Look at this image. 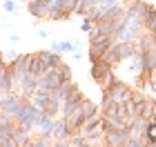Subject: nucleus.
<instances>
[{"mask_svg":"<svg viewBox=\"0 0 156 147\" xmlns=\"http://www.w3.org/2000/svg\"><path fill=\"white\" fill-rule=\"evenodd\" d=\"M54 7H58L60 11H65V13H76V7H78V0H56V5Z\"/></svg>","mask_w":156,"mask_h":147,"instance_id":"ddd939ff","label":"nucleus"},{"mask_svg":"<svg viewBox=\"0 0 156 147\" xmlns=\"http://www.w3.org/2000/svg\"><path fill=\"white\" fill-rule=\"evenodd\" d=\"M38 56H40V62H42V74H45L47 69H51V67H60L62 65L60 51H56V49H42V51H38Z\"/></svg>","mask_w":156,"mask_h":147,"instance_id":"7ed1b4c3","label":"nucleus"},{"mask_svg":"<svg viewBox=\"0 0 156 147\" xmlns=\"http://www.w3.org/2000/svg\"><path fill=\"white\" fill-rule=\"evenodd\" d=\"M40 87V76L36 74H27L23 82H20V89H18V94L23 96V98H31L34 94H36V89Z\"/></svg>","mask_w":156,"mask_h":147,"instance_id":"20e7f679","label":"nucleus"},{"mask_svg":"<svg viewBox=\"0 0 156 147\" xmlns=\"http://www.w3.org/2000/svg\"><path fill=\"white\" fill-rule=\"evenodd\" d=\"M56 123H58V118H56V116L42 111V114H40V121H38V131H40L42 136L54 138V134H56Z\"/></svg>","mask_w":156,"mask_h":147,"instance_id":"423d86ee","label":"nucleus"},{"mask_svg":"<svg viewBox=\"0 0 156 147\" xmlns=\"http://www.w3.org/2000/svg\"><path fill=\"white\" fill-rule=\"evenodd\" d=\"M109 94L114 96V100H116V103H127V100L132 98V87L127 85L125 80H120V78H118L114 85L109 87Z\"/></svg>","mask_w":156,"mask_h":147,"instance_id":"39448f33","label":"nucleus"},{"mask_svg":"<svg viewBox=\"0 0 156 147\" xmlns=\"http://www.w3.org/2000/svg\"><path fill=\"white\" fill-rule=\"evenodd\" d=\"M27 9H29V16H34L36 20H47L49 18V7H45L42 2H38V0H29L27 2Z\"/></svg>","mask_w":156,"mask_h":147,"instance_id":"6e6552de","label":"nucleus"},{"mask_svg":"<svg viewBox=\"0 0 156 147\" xmlns=\"http://www.w3.org/2000/svg\"><path fill=\"white\" fill-rule=\"evenodd\" d=\"M58 76L62 78V82H69V80H72V69H69V65L62 62V65L58 67Z\"/></svg>","mask_w":156,"mask_h":147,"instance_id":"dca6fc26","label":"nucleus"},{"mask_svg":"<svg viewBox=\"0 0 156 147\" xmlns=\"http://www.w3.org/2000/svg\"><path fill=\"white\" fill-rule=\"evenodd\" d=\"M143 23H145V29L156 36V5H152V7H150V11L145 13Z\"/></svg>","mask_w":156,"mask_h":147,"instance_id":"9d476101","label":"nucleus"},{"mask_svg":"<svg viewBox=\"0 0 156 147\" xmlns=\"http://www.w3.org/2000/svg\"><path fill=\"white\" fill-rule=\"evenodd\" d=\"M83 100H85V94L80 92V89H76L72 96H67L65 100H62V109H60V114H62V116H74L76 111L80 109Z\"/></svg>","mask_w":156,"mask_h":147,"instance_id":"f03ea898","label":"nucleus"},{"mask_svg":"<svg viewBox=\"0 0 156 147\" xmlns=\"http://www.w3.org/2000/svg\"><path fill=\"white\" fill-rule=\"evenodd\" d=\"M11 92H18V87L13 82L11 74H9V67H7V60H5L2 69H0V94H11Z\"/></svg>","mask_w":156,"mask_h":147,"instance_id":"0eeeda50","label":"nucleus"},{"mask_svg":"<svg viewBox=\"0 0 156 147\" xmlns=\"http://www.w3.org/2000/svg\"><path fill=\"white\" fill-rule=\"evenodd\" d=\"M76 89H78V85H74L72 80H69V82H62V85L56 89V98H58V100H65V98H67V96H72Z\"/></svg>","mask_w":156,"mask_h":147,"instance_id":"9b49d317","label":"nucleus"},{"mask_svg":"<svg viewBox=\"0 0 156 147\" xmlns=\"http://www.w3.org/2000/svg\"><path fill=\"white\" fill-rule=\"evenodd\" d=\"M78 111H80V114H83L85 118H91V116H98L101 107H98V105H94V103L89 100V98H85V100H83V105H80V109H78Z\"/></svg>","mask_w":156,"mask_h":147,"instance_id":"1a4fd4ad","label":"nucleus"},{"mask_svg":"<svg viewBox=\"0 0 156 147\" xmlns=\"http://www.w3.org/2000/svg\"><path fill=\"white\" fill-rule=\"evenodd\" d=\"M25 98L20 96L18 92H11V94H0V111H5V114L9 116H16L18 109L23 107Z\"/></svg>","mask_w":156,"mask_h":147,"instance_id":"f257e3e1","label":"nucleus"},{"mask_svg":"<svg viewBox=\"0 0 156 147\" xmlns=\"http://www.w3.org/2000/svg\"><path fill=\"white\" fill-rule=\"evenodd\" d=\"M101 123H103V116H91L87 118V123H85V127L80 129V134H91V131H96V129H101Z\"/></svg>","mask_w":156,"mask_h":147,"instance_id":"f8f14e48","label":"nucleus"},{"mask_svg":"<svg viewBox=\"0 0 156 147\" xmlns=\"http://www.w3.org/2000/svg\"><path fill=\"white\" fill-rule=\"evenodd\" d=\"M94 27H96V23L91 18H83V23H80V29L85 31V33H91L94 31Z\"/></svg>","mask_w":156,"mask_h":147,"instance_id":"f3484780","label":"nucleus"},{"mask_svg":"<svg viewBox=\"0 0 156 147\" xmlns=\"http://www.w3.org/2000/svg\"><path fill=\"white\" fill-rule=\"evenodd\" d=\"M9 40H11V43H18V40H20V36H18V33H11V36H9Z\"/></svg>","mask_w":156,"mask_h":147,"instance_id":"6ab92c4d","label":"nucleus"},{"mask_svg":"<svg viewBox=\"0 0 156 147\" xmlns=\"http://www.w3.org/2000/svg\"><path fill=\"white\" fill-rule=\"evenodd\" d=\"M2 9H5L7 13H13V11H16V0H5Z\"/></svg>","mask_w":156,"mask_h":147,"instance_id":"a211bd4d","label":"nucleus"},{"mask_svg":"<svg viewBox=\"0 0 156 147\" xmlns=\"http://www.w3.org/2000/svg\"><path fill=\"white\" fill-rule=\"evenodd\" d=\"M29 74H36V76L42 74V62H40L38 51L36 54H29Z\"/></svg>","mask_w":156,"mask_h":147,"instance_id":"4468645a","label":"nucleus"},{"mask_svg":"<svg viewBox=\"0 0 156 147\" xmlns=\"http://www.w3.org/2000/svg\"><path fill=\"white\" fill-rule=\"evenodd\" d=\"M147 141H150V147H156V121H150L147 125Z\"/></svg>","mask_w":156,"mask_h":147,"instance_id":"2eb2a0df","label":"nucleus"}]
</instances>
